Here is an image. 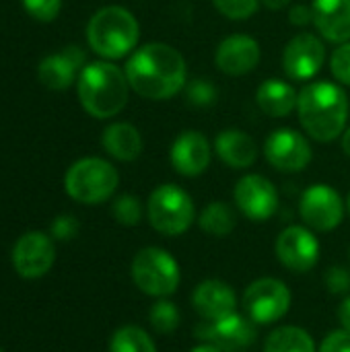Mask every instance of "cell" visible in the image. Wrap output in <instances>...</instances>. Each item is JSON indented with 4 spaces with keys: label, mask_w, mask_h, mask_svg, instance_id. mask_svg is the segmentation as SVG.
<instances>
[{
    "label": "cell",
    "mask_w": 350,
    "mask_h": 352,
    "mask_svg": "<svg viewBox=\"0 0 350 352\" xmlns=\"http://www.w3.org/2000/svg\"><path fill=\"white\" fill-rule=\"evenodd\" d=\"M318 352H350V332L342 328L328 332Z\"/></svg>",
    "instance_id": "obj_35"
},
{
    "label": "cell",
    "mask_w": 350,
    "mask_h": 352,
    "mask_svg": "<svg viewBox=\"0 0 350 352\" xmlns=\"http://www.w3.org/2000/svg\"><path fill=\"white\" fill-rule=\"evenodd\" d=\"M78 235V221L72 214H60L52 223V237L58 241H70Z\"/></svg>",
    "instance_id": "obj_34"
},
{
    "label": "cell",
    "mask_w": 350,
    "mask_h": 352,
    "mask_svg": "<svg viewBox=\"0 0 350 352\" xmlns=\"http://www.w3.org/2000/svg\"><path fill=\"white\" fill-rule=\"evenodd\" d=\"M320 241L309 227L303 225H289L283 229L274 243L276 260L295 274L311 272L320 262Z\"/></svg>",
    "instance_id": "obj_11"
},
{
    "label": "cell",
    "mask_w": 350,
    "mask_h": 352,
    "mask_svg": "<svg viewBox=\"0 0 350 352\" xmlns=\"http://www.w3.org/2000/svg\"><path fill=\"white\" fill-rule=\"evenodd\" d=\"M212 148L221 163L231 169H248L258 159L256 140L241 128H225L217 134Z\"/></svg>",
    "instance_id": "obj_21"
},
{
    "label": "cell",
    "mask_w": 350,
    "mask_h": 352,
    "mask_svg": "<svg viewBox=\"0 0 350 352\" xmlns=\"http://www.w3.org/2000/svg\"><path fill=\"white\" fill-rule=\"evenodd\" d=\"M233 202L245 219L254 223H264L276 214L281 206V196L276 186L268 177L260 173H248L237 179L233 188Z\"/></svg>",
    "instance_id": "obj_12"
},
{
    "label": "cell",
    "mask_w": 350,
    "mask_h": 352,
    "mask_svg": "<svg viewBox=\"0 0 350 352\" xmlns=\"http://www.w3.org/2000/svg\"><path fill=\"white\" fill-rule=\"evenodd\" d=\"M118 186V169L99 157H85L74 161L64 175L66 194L80 204H101L116 194Z\"/></svg>",
    "instance_id": "obj_5"
},
{
    "label": "cell",
    "mask_w": 350,
    "mask_h": 352,
    "mask_svg": "<svg viewBox=\"0 0 350 352\" xmlns=\"http://www.w3.org/2000/svg\"><path fill=\"white\" fill-rule=\"evenodd\" d=\"M192 307L204 322H217L237 307V297L231 285L219 278H208L196 285L192 293Z\"/></svg>",
    "instance_id": "obj_19"
},
{
    "label": "cell",
    "mask_w": 350,
    "mask_h": 352,
    "mask_svg": "<svg viewBox=\"0 0 350 352\" xmlns=\"http://www.w3.org/2000/svg\"><path fill=\"white\" fill-rule=\"evenodd\" d=\"M347 210H349V214H350V192H349V196H347Z\"/></svg>",
    "instance_id": "obj_41"
},
{
    "label": "cell",
    "mask_w": 350,
    "mask_h": 352,
    "mask_svg": "<svg viewBox=\"0 0 350 352\" xmlns=\"http://www.w3.org/2000/svg\"><path fill=\"white\" fill-rule=\"evenodd\" d=\"M87 66V54L78 45H68L58 54H50L39 62V82L52 91L68 89Z\"/></svg>",
    "instance_id": "obj_18"
},
{
    "label": "cell",
    "mask_w": 350,
    "mask_h": 352,
    "mask_svg": "<svg viewBox=\"0 0 350 352\" xmlns=\"http://www.w3.org/2000/svg\"><path fill=\"white\" fill-rule=\"evenodd\" d=\"M109 352H157V346L142 328L122 326L109 340Z\"/></svg>",
    "instance_id": "obj_26"
},
{
    "label": "cell",
    "mask_w": 350,
    "mask_h": 352,
    "mask_svg": "<svg viewBox=\"0 0 350 352\" xmlns=\"http://www.w3.org/2000/svg\"><path fill=\"white\" fill-rule=\"evenodd\" d=\"M338 320H340V326L342 330L350 332V295H347L338 307Z\"/></svg>",
    "instance_id": "obj_37"
},
{
    "label": "cell",
    "mask_w": 350,
    "mask_h": 352,
    "mask_svg": "<svg viewBox=\"0 0 350 352\" xmlns=\"http://www.w3.org/2000/svg\"><path fill=\"white\" fill-rule=\"evenodd\" d=\"M349 97L338 82L309 80L299 91V124L316 142H332L349 124Z\"/></svg>",
    "instance_id": "obj_2"
},
{
    "label": "cell",
    "mask_w": 350,
    "mask_h": 352,
    "mask_svg": "<svg viewBox=\"0 0 350 352\" xmlns=\"http://www.w3.org/2000/svg\"><path fill=\"white\" fill-rule=\"evenodd\" d=\"M130 91L126 72L109 60L87 64L76 78V93L83 109L97 120L118 116L126 107Z\"/></svg>",
    "instance_id": "obj_3"
},
{
    "label": "cell",
    "mask_w": 350,
    "mask_h": 352,
    "mask_svg": "<svg viewBox=\"0 0 350 352\" xmlns=\"http://www.w3.org/2000/svg\"><path fill=\"white\" fill-rule=\"evenodd\" d=\"M54 260H56L54 241L39 231L21 235L12 248L14 270L19 272V276L29 280L45 276L54 266Z\"/></svg>",
    "instance_id": "obj_15"
},
{
    "label": "cell",
    "mask_w": 350,
    "mask_h": 352,
    "mask_svg": "<svg viewBox=\"0 0 350 352\" xmlns=\"http://www.w3.org/2000/svg\"><path fill=\"white\" fill-rule=\"evenodd\" d=\"M198 227L212 237H227L237 227V214L231 204L215 200L208 202L198 214Z\"/></svg>",
    "instance_id": "obj_24"
},
{
    "label": "cell",
    "mask_w": 350,
    "mask_h": 352,
    "mask_svg": "<svg viewBox=\"0 0 350 352\" xmlns=\"http://www.w3.org/2000/svg\"><path fill=\"white\" fill-rule=\"evenodd\" d=\"M146 219L157 233L177 237L194 225L196 204L182 186L161 184L146 200Z\"/></svg>",
    "instance_id": "obj_6"
},
{
    "label": "cell",
    "mask_w": 350,
    "mask_h": 352,
    "mask_svg": "<svg viewBox=\"0 0 350 352\" xmlns=\"http://www.w3.org/2000/svg\"><path fill=\"white\" fill-rule=\"evenodd\" d=\"M140 25L136 16L118 4L99 8L87 23L89 47L103 60H120L138 47Z\"/></svg>",
    "instance_id": "obj_4"
},
{
    "label": "cell",
    "mask_w": 350,
    "mask_h": 352,
    "mask_svg": "<svg viewBox=\"0 0 350 352\" xmlns=\"http://www.w3.org/2000/svg\"><path fill=\"white\" fill-rule=\"evenodd\" d=\"M0 352H2V349H0Z\"/></svg>",
    "instance_id": "obj_42"
},
{
    "label": "cell",
    "mask_w": 350,
    "mask_h": 352,
    "mask_svg": "<svg viewBox=\"0 0 350 352\" xmlns=\"http://www.w3.org/2000/svg\"><path fill=\"white\" fill-rule=\"evenodd\" d=\"M289 21L295 27H305V25H314V10L311 4H293L289 10Z\"/></svg>",
    "instance_id": "obj_36"
},
{
    "label": "cell",
    "mask_w": 350,
    "mask_h": 352,
    "mask_svg": "<svg viewBox=\"0 0 350 352\" xmlns=\"http://www.w3.org/2000/svg\"><path fill=\"white\" fill-rule=\"evenodd\" d=\"M23 8L41 23H50L58 16L62 0H23Z\"/></svg>",
    "instance_id": "obj_32"
},
{
    "label": "cell",
    "mask_w": 350,
    "mask_h": 352,
    "mask_svg": "<svg viewBox=\"0 0 350 352\" xmlns=\"http://www.w3.org/2000/svg\"><path fill=\"white\" fill-rule=\"evenodd\" d=\"M124 72L130 89L149 101L173 99L188 85L184 54L163 41H151L136 47L130 54Z\"/></svg>",
    "instance_id": "obj_1"
},
{
    "label": "cell",
    "mask_w": 350,
    "mask_h": 352,
    "mask_svg": "<svg viewBox=\"0 0 350 352\" xmlns=\"http://www.w3.org/2000/svg\"><path fill=\"white\" fill-rule=\"evenodd\" d=\"M262 47L256 37L248 33L227 35L215 50V64L227 76H245L258 68Z\"/></svg>",
    "instance_id": "obj_16"
},
{
    "label": "cell",
    "mask_w": 350,
    "mask_h": 352,
    "mask_svg": "<svg viewBox=\"0 0 350 352\" xmlns=\"http://www.w3.org/2000/svg\"><path fill=\"white\" fill-rule=\"evenodd\" d=\"M179 309L173 301L169 299H159L151 309H149V322L159 334H171L179 328Z\"/></svg>",
    "instance_id": "obj_27"
},
{
    "label": "cell",
    "mask_w": 350,
    "mask_h": 352,
    "mask_svg": "<svg viewBox=\"0 0 350 352\" xmlns=\"http://www.w3.org/2000/svg\"><path fill=\"white\" fill-rule=\"evenodd\" d=\"M330 70L336 82L350 87V41L340 43L330 58Z\"/></svg>",
    "instance_id": "obj_31"
},
{
    "label": "cell",
    "mask_w": 350,
    "mask_h": 352,
    "mask_svg": "<svg viewBox=\"0 0 350 352\" xmlns=\"http://www.w3.org/2000/svg\"><path fill=\"white\" fill-rule=\"evenodd\" d=\"M212 6L229 21H248L260 10L262 2L260 0H212Z\"/></svg>",
    "instance_id": "obj_30"
},
{
    "label": "cell",
    "mask_w": 350,
    "mask_h": 352,
    "mask_svg": "<svg viewBox=\"0 0 350 352\" xmlns=\"http://www.w3.org/2000/svg\"><path fill=\"white\" fill-rule=\"evenodd\" d=\"M293 303V295L289 287L272 276H264L248 285L241 297L243 314L256 326H272L281 322Z\"/></svg>",
    "instance_id": "obj_8"
},
{
    "label": "cell",
    "mask_w": 350,
    "mask_h": 352,
    "mask_svg": "<svg viewBox=\"0 0 350 352\" xmlns=\"http://www.w3.org/2000/svg\"><path fill=\"white\" fill-rule=\"evenodd\" d=\"M256 103L262 113L281 120L297 111L299 93L291 82L283 78H266L256 91Z\"/></svg>",
    "instance_id": "obj_22"
},
{
    "label": "cell",
    "mask_w": 350,
    "mask_h": 352,
    "mask_svg": "<svg viewBox=\"0 0 350 352\" xmlns=\"http://www.w3.org/2000/svg\"><path fill=\"white\" fill-rule=\"evenodd\" d=\"M268 10H283V8H287L293 0H260Z\"/></svg>",
    "instance_id": "obj_38"
},
{
    "label": "cell",
    "mask_w": 350,
    "mask_h": 352,
    "mask_svg": "<svg viewBox=\"0 0 350 352\" xmlns=\"http://www.w3.org/2000/svg\"><path fill=\"white\" fill-rule=\"evenodd\" d=\"M186 97L196 107H210L219 99V89L210 78H194L186 85Z\"/></svg>",
    "instance_id": "obj_29"
},
{
    "label": "cell",
    "mask_w": 350,
    "mask_h": 352,
    "mask_svg": "<svg viewBox=\"0 0 350 352\" xmlns=\"http://www.w3.org/2000/svg\"><path fill=\"white\" fill-rule=\"evenodd\" d=\"M314 25L330 43L350 41V0H314Z\"/></svg>",
    "instance_id": "obj_20"
},
{
    "label": "cell",
    "mask_w": 350,
    "mask_h": 352,
    "mask_svg": "<svg viewBox=\"0 0 350 352\" xmlns=\"http://www.w3.org/2000/svg\"><path fill=\"white\" fill-rule=\"evenodd\" d=\"M326 43L316 33H297L283 50V70L295 82H309L326 64Z\"/></svg>",
    "instance_id": "obj_13"
},
{
    "label": "cell",
    "mask_w": 350,
    "mask_h": 352,
    "mask_svg": "<svg viewBox=\"0 0 350 352\" xmlns=\"http://www.w3.org/2000/svg\"><path fill=\"white\" fill-rule=\"evenodd\" d=\"M212 144L198 130H184L175 136L169 161L177 175L182 177H198L202 175L212 161Z\"/></svg>",
    "instance_id": "obj_17"
},
{
    "label": "cell",
    "mask_w": 350,
    "mask_h": 352,
    "mask_svg": "<svg viewBox=\"0 0 350 352\" xmlns=\"http://www.w3.org/2000/svg\"><path fill=\"white\" fill-rule=\"evenodd\" d=\"M347 200L338 194L336 188L328 184H314L309 186L299 200V214L316 233H330L338 229L344 221Z\"/></svg>",
    "instance_id": "obj_9"
},
{
    "label": "cell",
    "mask_w": 350,
    "mask_h": 352,
    "mask_svg": "<svg viewBox=\"0 0 350 352\" xmlns=\"http://www.w3.org/2000/svg\"><path fill=\"white\" fill-rule=\"evenodd\" d=\"M264 157L276 171L299 173L314 159L309 138L295 128H276L264 140Z\"/></svg>",
    "instance_id": "obj_10"
},
{
    "label": "cell",
    "mask_w": 350,
    "mask_h": 352,
    "mask_svg": "<svg viewBox=\"0 0 350 352\" xmlns=\"http://www.w3.org/2000/svg\"><path fill=\"white\" fill-rule=\"evenodd\" d=\"M340 144H342L344 155L350 157V126H347V130L342 132V136H340Z\"/></svg>",
    "instance_id": "obj_39"
},
{
    "label": "cell",
    "mask_w": 350,
    "mask_h": 352,
    "mask_svg": "<svg viewBox=\"0 0 350 352\" xmlns=\"http://www.w3.org/2000/svg\"><path fill=\"white\" fill-rule=\"evenodd\" d=\"M324 283L332 295H350V270L344 266H330L324 274Z\"/></svg>",
    "instance_id": "obj_33"
},
{
    "label": "cell",
    "mask_w": 350,
    "mask_h": 352,
    "mask_svg": "<svg viewBox=\"0 0 350 352\" xmlns=\"http://www.w3.org/2000/svg\"><path fill=\"white\" fill-rule=\"evenodd\" d=\"M103 151L122 163H132L142 155L144 142L136 126L128 122H113L101 134Z\"/></svg>",
    "instance_id": "obj_23"
},
{
    "label": "cell",
    "mask_w": 350,
    "mask_h": 352,
    "mask_svg": "<svg viewBox=\"0 0 350 352\" xmlns=\"http://www.w3.org/2000/svg\"><path fill=\"white\" fill-rule=\"evenodd\" d=\"M264 352H316V342L299 326H281L268 334Z\"/></svg>",
    "instance_id": "obj_25"
},
{
    "label": "cell",
    "mask_w": 350,
    "mask_h": 352,
    "mask_svg": "<svg viewBox=\"0 0 350 352\" xmlns=\"http://www.w3.org/2000/svg\"><path fill=\"white\" fill-rule=\"evenodd\" d=\"M111 214L113 219L124 227H136L142 221L144 208L140 200L134 194H122L111 202Z\"/></svg>",
    "instance_id": "obj_28"
},
{
    "label": "cell",
    "mask_w": 350,
    "mask_h": 352,
    "mask_svg": "<svg viewBox=\"0 0 350 352\" xmlns=\"http://www.w3.org/2000/svg\"><path fill=\"white\" fill-rule=\"evenodd\" d=\"M198 340L215 344L223 352H243L258 338V326L245 314H229L217 322H204L196 330Z\"/></svg>",
    "instance_id": "obj_14"
},
{
    "label": "cell",
    "mask_w": 350,
    "mask_h": 352,
    "mask_svg": "<svg viewBox=\"0 0 350 352\" xmlns=\"http://www.w3.org/2000/svg\"><path fill=\"white\" fill-rule=\"evenodd\" d=\"M190 352H223L219 351L215 344H208V342H202V344H198V346H194Z\"/></svg>",
    "instance_id": "obj_40"
},
{
    "label": "cell",
    "mask_w": 350,
    "mask_h": 352,
    "mask_svg": "<svg viewBox=\"0 0 350 352\" xmlns=\"http://www.w3.org/2000/svg\"><path fill=\"white\" fill-rule=\"evenodd\" d=\"M130 274L136 289L155 299L171 297L182 283V270L177 260L171 256V252L157 245L142 248L134 256Z\"/></svg>",
    "instance_id": "obj_7"
}]
</instances>
